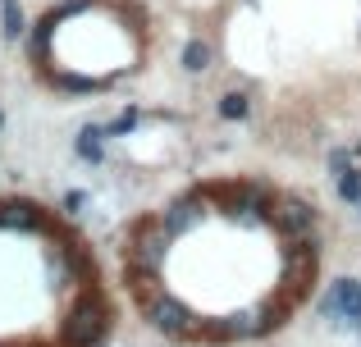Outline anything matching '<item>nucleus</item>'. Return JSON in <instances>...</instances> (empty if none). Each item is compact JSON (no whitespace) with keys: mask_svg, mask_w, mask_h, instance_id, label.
I'll use <instances>...</instances> for the list:
<instances>
[{"mask_svg":"<svg viewBox=\"0 0 361 347\" xmlns=\"http://www.w3.org/2000/svg\"><path fill=\"white\" fill-rule=\"evenodd\" d=\"M78 156H82V160H101V128L97 124L78 133Z\"/></svg>","mask_w":361,"mask_h":347,"instance_id":"obj_9","label":"nucleus"},{"mask_svg":"<svg viewBox=\"0 0 361 347\" xmlns=\"http://www.w3.org/2000/svg\"><path fill=\"white\" fill-rule=\"evenodd\" d=\"M215 110H220V119L238 124V119H247V115H252V96H247V92H224V96L215 101Z\"/></svg>","mask_w":361,"mask_h":347,"instance_id":"obj_7","label":"nucleus"},{"mask_svg":"<svg viewBox=\"0 0 361 347\" xmlns=\"http://www.w3.org/2000/svg\"><path fill=\"white\" fill-rule=\"evenodd\" d=\"M178 64H183L188 73H206V69H211V46H206L202 37L183 42V51H178Z\"/></svg>","mask_w":361,"mask_h":347,"instance_id":"obj_5","label":"nucleus"},{"mask_svg":"<svg viewBox=\"0 0 361 347\" xmlns=\"http://www.w3.org/2000/svg\"><path fill=\"white\" fill-rule=\"evenodd\" d=\"M329 165H334V170L343 174V170H348V151H329Z\"/></svg>","mask_w":361,"mask_h":347,"instance_id":"obj_13","label":"nucleus"},{"mask_svg":"<svg viewBox=\"0 0 361 347\" xmlns=\"http://www.w3.org/2000/svg\"><path fill=\"white\" fill-rule=\"evenodd\" d=\"M197 220H202V201H197V196H188V201H174V206L165 210V233H169V238H178V233H188Z\"/></svg>","mask_w":361,"mask_h":347,"instance_id":"obj_4","label":"nucleus"},{"mask_svg":"<svg viewBox=\"0 0 361 347\" xmlns=\"http://www.w3.org/2000/svg\"><path fill=\"white\" fill-rule=\"evenodd\" d=\"M142 311H147V324L160 329L165 339H183V334H192V315H188V306L174 302V297H151Z\"/></svg>","mask_w":361,"mask_h":347,"instance_id":"obj_2","label":"nucleus"},{"mask_svg":"<svg viewBox=\"0 0 361 347\" xmlns=\"http://www.w3.org/2000/svg\"><path fill=\"white\" fill-rule=\"evenodd\" d=\"M283 224H288L293 233H307L311 224H316V215H311V206H302V201H288V206H283Z\"/></svg>","mask_w":361,"mask_h":347,"instance_id":"obj_8","label":"nucleus"},{"mask_svg":"<svg viewBox=\"0 0 361 347\" xmlns=\"http://www.w3.org/2000/svg\"><path fill=\"white\" fill-rule=\"evenodd\" d=\"M160 256H165V238H160L156 229H147V233L137 238V260L151 270V275H156V270H160Z\"/></svg>","mask_w":361,"mask_h":347,"instance_id":"obj_6","label":"nucleus"},{"mask_svg":"<svg viewBox=\"0 0 361 347\" xmlns=\"http://www.w3.org/2000/svg\"><path fill=\"white\" fill-rule=\"evenodd\" d=\"M338 196L353 201V206H361V170H343V174H338Z\"/></svg>","mask_w":361,"mask_h":347,"instance_id":"obj_10","label":"nucleus"},{"mask_svg":"<svg viewBox=\"0 0 361 347\" xmlns=\"http://www.w3.org/2000/svg\"><path fill=\"white\" fill-rule=\"evenodd\" d=\"M357 156H361V146H357Z\"/></svg>","mask_w":361,"mask_h":347,"instance_id":"obj_15","label":"nucleus"},{"mask_svg":"<svg viewBox=\"0 0 361 347\" xmlns=\"http://www.w3.org/2000/svg\"><path fill=\"white\" fill-rule=\"evenodd\" d=\"M325 315H334V320L361 329V284H357V279H334V284H329Z\"/></svg>","mask_w":361,"mask_h":347,"instance_id":"obj_3","label":"nucleus"},{"mask_svg":"<svg viewBox=\"0 0 361 347\" xmlns=\"http://www.w3.org/2000/svg\"><path fill=\"white\" fill-rule=\"evenodd\" d=\"M0 9H5V37H18L23 32V9H18V0H0Z\"/></svg>","mask_w":361,"mask_h":347,"instance_id":"obj_11","label":"nucleus"},{"mask_svg":"<svg viewBox=\"0 0 361 347\" xmlns=\"http://www.w3.org/2000/svg\"><path fill=\"white\" fill-rule=\"evenodd\" d=\"M82 206H87V192H69V196H64V210H73V215H78Z\"/></svg>","mask_w":361,"mask_h":347,"instance_id":"obj_12","label":"nucleus"},{"mask_svg":"<svg viewBox=\"0 0 361 347\" xmlns=\"http://www.w3.org/2000/svg\"><path fill=\"white\" fill-rule=\"evenodd\" d=\"M0 128H5V110H0Z\"/></svg>","mask_w":361,"mask_h":347,"instance_id":"obj_14","label":"nucleus"},{"mask_svg":"<svg viewBox=\"0 0 361 347\" xmlns=\"http://www.w3.org/2000/svg\"><path fill=\"white\" fill-rule=\"evenodd\" d=\"M106 306L97 302V297H82L78 306H73V315H69V324H64V343L69 347H92V343H101L106 339Z\"/></svg>","mask_w":361,"mask_h":347,"instance_id":"obj_1","label":"nucleus"}]
</instances>
